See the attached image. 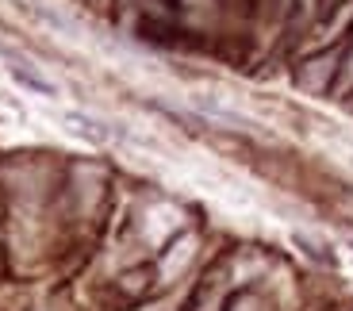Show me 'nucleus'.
Returning a JSON list of instances; mask_svg holds the SVG:
<instances>
[{
    "label": "nucleus",
    "instance_id": "nucleus-2",
    "mask_svg": "<svg viewBox=\"0 0 353 311\" xmlns=\"http://www.w3.org/2000/svg\"><path fill=\"white\" fill-rule=\"evenodd\" d=\"M62 123L70 127L73 134H81V139H88V143H108L112 139V131H108V123H100V119L85 116V112H65Z\"/></svg>",
    "mask_w": 353,
    "mask_h": 311
},
{
    "label": "nucleus",
    "instance_id": "nucleus-1",
    "mask_svg": "<svg viewBox=\"0 0 353 311\" xmlns=\"http://www.w3.org/2000/svg\"><path fill=\"white\" fill-rule=\"evenodd\" d=\"M8 73L19 81V85H23V89L35 92V97H50V100L58 97V85H54V81H46L35 66H27L23 58H16V54H8Z\"/></svg>",
    "mask_w": 353,
    "mask_h": 311
}]
</instances>
